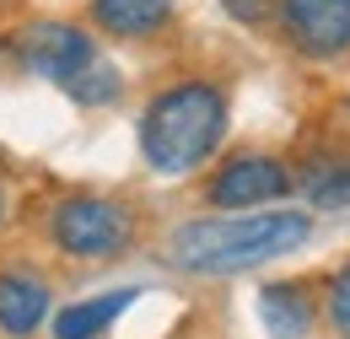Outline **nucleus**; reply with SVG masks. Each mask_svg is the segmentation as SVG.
<instances>
[{
    "instance_id": "3",
    "label": "nucleus",
    "mask_w": 350,
    "mask_h": 339,
    "mask_svg": "<svg viewBox=\"0 0 350 339\" xmlns=\"http://www.w3.org/2000/svg\"><path fill=\"white\" fill-rule=\"evenodd\" d=\"M49 232L65 254L76 258H113L130 248L135 237V215L119 200H103V194H76V200H59L49 215Z\"/></svg>"
},
{
    "instance_id": "7",
    "label": "nucleus",
    "mask_w": 350,
    "mask_h": 339,
    "mask_svg": "<svg viewBox=\"0 0 350 339\" xmlns=\"http://www.w3.org/2000/svg\"><path fill=\"white\" fill-rule=\"evenodd\" d=\"M49 318V286L33 275H0V329L5 334H33Z\"/></svg>"
},
{
    "instance_id": "6",
    "label": "nucleus",
    "mask_w": 350,
    "mask_h": 339,
    "mask_svg": "<svg viewBox=\"0 0 350 339\" xmlns=\"http://www.w3.org/2000/svg\"><path fill=\"white\" fill-rule=\"evenodd\" d=\"M286 38L312 59L350 49V0H280Z\"/></svg>"
},
{
    "instance_id": "9",
    "label": "nucleus",
    "mask_w": 350,
    "mask_h": 339,
    "mask_svg": "<svg viewBox=\"0 0 350 339\" xmlns=\"http://www.w3.org/2000/svg\"><path fill=\"white\" fill-rule=\"evenodd\" d=\"M259 318L269 339H302L312 329V301L302 286H264L259 291Z\"/></svg>"
},
{
    "instance_id": "12",
    "label": "nucleus",
    "mask_w": 350,
    "mask_h": 339,
    "mask_svg": "<svg viewBox=\"0 0 350 339\" xmlns=\"http://www.w3.org/2000/svg\"><path fill=\"white\" fill-rule=\"evenodd\" d=\"M307 194H312V205H350V162H334V167H318L307 178Z\"/></svg>"
},
{
    "instance_id": "1",
    "label": "nucleus",
    "mask_w": 350,
    "mask_h": 339,
    "mask_svg": "<svg viewBox=\"0 0 350 339\" xmlns=\"http://www.w3.org/2000/svg\"><path fill=\"white\" fill-rule=\"evenodd\" d=\"M312 221L302 211H237V215H200L173 232V264L189 275H237L269 258L302 248Z\"/></svg>"
},
{
    "instance_id": "11",
    "label": "nucleus",
    "mask_w": 350,
    "mask_h": 339,
    "mask_svg": "<svg viewBox=\"0 0 350 339\" xmlns=\"http://www.w3.org/2000/svg\"><path fill=\"white\" fill-rule=\"evenodd\" d=\"M65 92H70L76 103H87V108L113 103V97H119V70H113V65H103V59H92V65H81V70L65 81Z\"/></svg>"
},
{
    "instance_id": "2",
    "label": "nucleus",
    "mask_w": 350,
    "mask_h": 339,
    "mask_svg": "<svg viewBox=\"0 0 350 339\" xmlns=\"http://www.w3.org/2000/svg\"><path fill=\"white\" fill-rule=\"evenodd\" d=\"M226 135V97L211 81L167 86L146 119H140V151L157 172H194Z\"/></svg>"
},
{
    "instance_id": "8",
    "label": "nucleus",
    "mask_w": 350,
    "mask_h": 339,
    "mask_svg": "<svg viewBox=\"0 0 350 339\" xmlns=\"http://www.w3.org/2000/svg\"><path fill=\"white\" fill-rule=\"evenodd\" d=\"M173 16V0H92V22L113 38H146Z\"/></svg>"
},
{
    "instance_id": "10",
    "label": "nucleus",
    "mask_w": 350,
    "mask_h": 339,
    "mask_svg": "<svg viewBox=\"0 0 350 339\" xmlns=\"http://www.w3.org/2000/svg\"><path fill=\"white\" fill-rule=\"evenodd\" d=\"M135 301V291H108V297H92V301H76L54 318V339H97L124 307Z\"/></svg>"
},
{
    "instance_id": "14",
    "label": "nucleus",
    "mask_w": 350,
    "mask_h": 339,
    "mask_svg": "<svg viewBox=\"0 0 350 339\" xmlns=\"http://www.w3.org/2000/svg\"><path fill=\"white\" fill-rule=\"evenodd\" d=\"M221 5H226L237 22H264V16H269V0H221Z\"/></svg>"
},
{
    "instance_id": "13",
    "label": "nucleus",
    "mask_w": 350,
    "mask_h": 339,
    "mask_svg": "<svg viewBox=\"0 0 350 339\" xmlns=\"http://www.w3.org/2000/svg\"><path fill=\"white\" fill-rule=\"evenodd\" d=\"M323 307H329V323H334V334H345V339H350V264L334 275V280H329V301H323Z\"/></svg>"
},
{
    "instance_id": "4",
    "label": "nucleus",
    "mask_w": 350,
    "mask_h": 339,
    "mask_svg": "<svg viewBox=\"0 0 350 339\" xmlns=\"http://www.w3.org/2000/svg\"><path fill=\"white\" fill-rule=\"evenodd\" d=\"M11 54L33 70V76H44V81H70L81 65L97 59V49H92V33H81L76 22H33V27H22L16 38H11Z\"/></svg>"
},
{
    "instance_id": "5",
    "label": "nucleus",
    "mask_w": 350,
    "mask_h": 339,
    "mask_svg": "<svg viewBox=\"0 0 350 339\" xmlns=\"http://www.w3.org/2000/svg\"><path fill=\"white\" fill-rule=\"evenodd\" d=\"M286 189H291L286 162H275V157H232V162L211 178L205 194H211L216 211H254V205L280 200Z\"/></svg>"
}]
</instances>
